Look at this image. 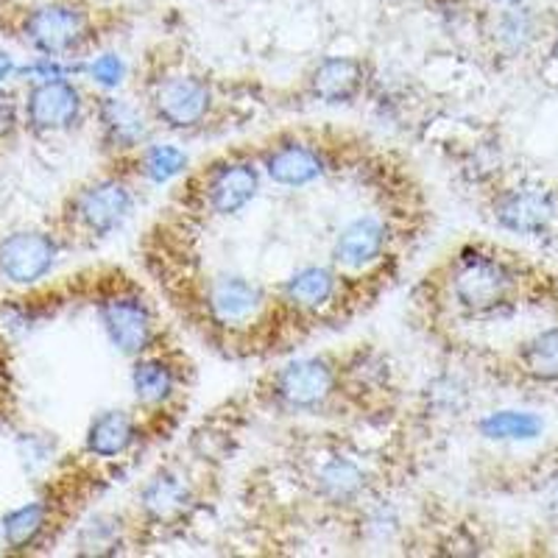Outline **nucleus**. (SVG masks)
Returning a JSON list of instances; mask_svg holds the SVG:
<instances>
[{
  "instance_id": "nucleus-1",
  "label": "nucleus",
  "mask_w": 558,
  "mask_h": 558,
  "mask_svg": "<svg viewBox=\"0 0 558 558\" xmlns=\"http://www.w3.org/2000/svg\"><path fill=\"white\" fill-rule=\"evenodd\" d=\"M445 293L463 316H492L517 293V271L481 246H466L450 260Z\"/></svg>"
},
{
  "instance_id": "nucleus-2",
  "label": "nucleus",
  "mask_w": 558,
  "mask_h": 558,
  "mask_svg": "<svg viewBox=\"0 0 558 558\" xmlns=\"http://www.w3.org/2000/svg\"><path fill=\"white\" fill-rule=\"evenodd\" d=\"M198 305L209 327L227 336H248L266 324L271 313V296L257 279L243 274H216L204 282Z\"/></svg>"
},
{
  "instance_id": "nucleus-3",
  "label": "nucleus",
  "mask_w": 558,
  "mask_h": 558,
  "mask_svg": "<svg viewBox=\"0 0 558 558\" xmlns=\"http://www.w3.org/2000/svg\"><path fill=\"white\" fill-rule=\"evenodd\" d=\"M341 388V372L330 357L305 355L282 363L271 375L274 405L291 413L322 411Z\"/></svg>"
},
{
  "instance_id": "nucleus-4",
  "label": "nucleus",
  "mask_w": 558,
  "mask_h": 558,
  "mask_svg": "<svg viewBox=\"0 0 558 558\" xmlns=\"http://www.w3.org/2000/svg\"><path fill=\"white\" fill-rule=\"evenodd\" d=\"M98 322L121 355L143 357L157 349L159 324L146 296L137 291H109L98 302Z\"/></svg>"
},
{
  "instance_id": "nucleus-5",
  "label": "nucleus",
  "mask_w": 558,
  "mask_h": 558,
  "mask_svg": "<svg viewBox=\"0 0 558 558\" xmlns=\"http://www.w3.org/2000/svg\"><path fill=\"white\" fill-rule=\"evenodd\" d=\"M263 187L260 159L248 154L216 159L207 171L198 177V198L204 209L218 218L238 216L257 198Z\"/></svg>"
},
{
  "instance_id": "nucleus-6",
  "label": "nucleus",
  "mask_w": 558,
  "mask_h": 558,
  "mask_svg": "<svg viewBox=\"0 0 558 558\" xmlns=\"http://www.w3.org/2000/svg\"><path fill=\"white\" fill-rule=\"evenodd\" d=\"M213 87L196 73H168L157 78L148 96V112L159 126L171 132H193L204 126L213 112Z\"/></svg>"
},
{
  "instance_id": "nucleus-7",
  "label": "nucleus",
  "mask_w": 558,
  "mask_h": 558,
  "mask_svg": "<svg viewBox=\"0 0 558 558\" xmlns=\"http://www.w3.org/2000/svg\"><path fill=\"white\" fill-rule=\"evenodd\" d=\"M134 187L123 177H101L84 184L73 196L70 216L89 238H107L134 213Z\"/></svg>"
},
{
  "instance_id": "nucleus-8",
  "label": "nucleus",
  "mask_w": 558,
  "mask_h": 558,
  "mask_svg": "<svg viewBox=\"0 0 558 558\" xmlns=\"http://www.w3.org/2000/svg\"><path fill=\"white\" fill-rule=\"evenodd\" d=\"M89 20L73 3H45L23 20V37L43 57H68L87 39Z\"/></svg>"
},
{
  "instance_id": "nucleus-9",
  "label": "nucleus",
  "mask_w": 558,
  "mask_h": 558,
  "mask_svg": "<svg viewBox=\"0 0 558 558\" xmlns=\"http://www.w3.org/2000/svg\"><path fill=\"white\" fill-rule=\"evenodd\" d=\"M492 216L497 227L514 235H545L558 216V198L542 184H517L495 198Z\"/></svg>"
},
{
  "instance_id": "nucleus-10",
  "label": "nucleus",
  "mask_w": 558,
  "mask_h": 558,
  "mask_svg": "<svg viewBox=\"0 0 558 558\" xmlns=\"http://www.w3.org/2000/svg\"><path fill=\"white\" fill-rule=\"evenodd\" d=\"M391 246V223L383 216L366 213L341 227L332 241V266L341 274H361L375 268Z\"/></svg>"
},
{
  "instance_id": "nucleus-11",
  "label": "nucleus",
  "mask_w": 558,
  "mask_h": 558,
  "mask_svg": "<svg viewBox=\"0 0 558 558\" xmlns=\"http://www.w3.org/2000/svg\"><path fill=\"white\" fill-rule=\"evenodd\" d=\"M260 166L268 182H274L277 187H291V191L307 187L330 171L327 154L316 143L302 137L277 140L260 154Z\"/></svg>"
},
{
  "instance_id": "nucleus-12",
  "label": "nucleus",
  "mask_w": 558,
  "mask_h": 558,
  "mask_svg": "<svg viewBox=\"0 0 558 558\" xmlns=\"http://www.w3.org/2000/svg\"><path fill=\"white\" fill-rule=\"evenodd\" d=\"M343 274L336 266H302L279 288V307L291 316L313 318L341 302Z\"/></svg>"
},
{
  "instance_id": "nucleus-13",
  "label": "nucleus",
  "mask_w": 558,
  "mask_h": 558,
  "mask_svg": "<svg viewBox=\"0 0 558 558\" xmlns=\"http://www.w3.org/2000/svg\"><path fill=\"white\" fill-rule=\"evenodd\" d=\"M137 506L148 525H179L196 506V488L182 470L162 466L140 486Z\"/></svg>"
},
{
  "instance_id": "nucleus-14",
  "label": "nucleus",
  "mask_w": 558,
  "mask_h": 558,
  "mask_svg": "<svg viewBox=\"0 0 558 558\" xmlns=\"http://www.w3.org/2000/svg\"><path fill=\"white\" fill-rule=\"evenodd\" d=\"M26 123L39 134L68 132L76 126L84 114V96L82 89L68 78L57 82H37L28 89L26 104Z\"/></svg>"
},
{
  "instance_id": "nucleus-15",
  "label": "nucleus",
  "mask_w": 558,
  "mask_h": 558,
  "mask_svg": "<svg viewBox=\"0 0 558 558\" xmlns=\"http://www.w3.org/2000/svg\"><path fill=\"white\" fill-rule=\"evenodd\" d=\"M59 246L48 232L23 229L0 241V274L14 286H34L51 274Z\"/></svg>"
},
{
  "instance_id": "nucleus-16",
  "label": "nucleus",
  "mask_w": 558,
  "mask_h": 558,
  "mask_svg": "<svg viewBox=\"0 0 558 558\" xmlns=\"http://www.w3.org/2000/svg\"><path fill=\"white\" fill-rule=\"evenodd\" d=\"M98 126L101 137L114 151H140L151 143V114H146L132 101L118 96H107L98 101Z\"/></svg>"
},
{
  "instance_id": "nucleus-17",
  "label": "nucleus",
  "mask_w": 558,
  "mask_h": 558,
  "mask_svg": "<svg viewBox=\"0 0 558 558\" xmlns=\"http://www.w3.org/2000/svg\"><path fill=\"white\" fill-rule=\"evenodd\" d=\"M140 441V422L129 411L109 408L93 416L87 433H84V450L101 461H114L123 458L137 447Z\"/></svg>"
},
{
  "instance_id": "nucleus-18",
  "label": "nucleus",
  "mask_w": 558,
  "mask_h": 558,
  "mask_svg": "<svg viewBox=\"0 0 558 558\" xmlns=\"http://www.w3.org/2000/svg\"><path fill=\"white\" fill-rule=\"evenodd\" d=\"M366 84V68L352 57H327L313 68L307 87L311 96L324 104H349L361 96Z\"/></svg>"
},
{
  "instance_id": "nucleus-19",
  "label": "nucleus",
  "mask_w": 558,
  "mask_h": 558,
  "mask_svg": "<svg viewBox=\"0 0 558 558\" xmlns=\"http://www.w3.org/2000/svg\"><path fill=\"white\" fill-rule=\"evenodd\" d=\"M179 383H182V375L171 357L159 355V352L134 357L132 391L134 400L143 408H166L168 402L177 400Z\"/></svg>"
},
{
  "instance_id": "nucleus-20",
  "label": "nucleus",
  "mask_w": 558,
  "mask_h": 558,
  "mask_svg": "<svg viewBox=\"0 0 558 558\" xmlns=\"http://www.w3.org/2000/svg\"><path fill=\"white\" fill-rule=\"evenodd\" d=\"M313 486L316 495L330 506H352L366 495L368 477L357 461L347 456L324 458L313 470Z\"/></svg>"
},
{
  "instance_id": "nucleus-21",
  "label": "nucleus",
  "mask_w": 558,
  "mask_h": 558,
  "mask_svg": "<svg viewBox=\"0 0 558 558\" xmlns=\"http://www.w3.org/2000/svg\"><path fill=\"white\" fill-rule=\"evenodd\" d=\"M191 166V159L177 143H146L134 157L137 177H143L151 184H168L177 177H182Z\"/></svg>"
},
{
  "instance_id": "nucleus-22",
  "label": "nucleus",
  "mask_w": 558,
  "mask_h": 558,
  "mask_svg": "<svg viewBox=\"0 0 558 558\" xmlns=\"http://www.w3.org/2000/svg\"><path fill=\"white\" fill-rule=\"evenodd\" d=\"M542 430L545 422L531 411H492L477 422V433L488 441H533Z\"/></svg>"
},
{
  "instance_id": "nucleus-23",
  "label": "nucleus",
  "mask_w": 558,
  "mask_h": 558,
  "mask_svg": "<svg viewBox=\"0 0 558 558\" xmlns=\"http://www.w3.org/2000/svg\"><path fill=\"white\" fill-rule=\"evenodd\" d=\"M520 368L536 383H558V327L536 332L520 347Z\"/></svg>"
},
{
  "instance_id": "nucleus-24",
  "label": "nucleus",
  "mask_w": 558,
  "mask_h": 558,
  "mask_svg": "<svg viewBox=\"0 0 558 558\" xmlns=\"http://www.w3.org/2000/svg\"><path fill=\"white\" fill-rule=\"evenodd\" d=\"M0 525H3V542H7V547H12V550H26V547H32L43 536L45 525H48V506L39 500L26 502V506L9 511Z\"/></svg>"
},
{
  "instance_id": "nucleus-25",
  "label": "nucleus",
  "mask_w": 558,
  "mask_h": 558,
  "mask_svg": "<svg viewBox=\"0 0 558 558\" xmlns=\"http://www.w3.org/2000/svg\"><path fill=\"white\" fill-rule=\"evenodd\" d=\"M78 545H82L84 553H93V556H109V553H118V547L123 545L121 517H112V514L93 517V520L82 527Z\"/></svg>"
},
{
  "instance_id": "nucleus-26",
  "label": "nucleus",
  "mask_w": 558,
  "mask_h": 558,
  "mask_svg": "<svg viewBox=\"0 0 558 558\" xmlns=\"http://www.w3.org/2000/svg\"><path fill=\"white\" fill-rule=\"evenodd\" d=\"M495 39L506 53H522L533 39V17L520 7L506 9L497 20Z\"/></svg>"
},
{
  "instance_id": "nucleus-27",
  "label": "nucleus",
  "mask_w": 558,
  "mask_h": 558,
  "mask_svg": "<svg viewBox=\"0 0 558 558\" xmlns=\"http://www.w3.org/2000/svg\"><path fill=\"white\" fill-rule=\"evenodd\" d=\"M87 76L104 89H118L126 82V62L118 53H101L87 64Z\"/></svg>"
},
{
  "instance_id": "nucleus-28",
  "label": "nucleus",
  "mask_w": 558,
  "mask_h": 558,
  "mask_svg": "<svg viewBox=\"0 0 558 558\" xmlns=\"http://www.w3.org/2000/svg\"><path fill=\"white\" fill-rule=\"evenodd\" d=\"M34 327V313L23 305H7L0 311V330L23 336Z\"/></svg>"
},
{
  "instance_id": "nucleus-29",
  "label": "nucleus",
  "mask_w": 558,
  "mask_h": 558,
  "mask_svg": "<svg viewBox=\"0 0 558 558\" xmlns=\"http://www.w3.org/2000/svg\"><path fill=\"white\" fill-rule=\"evenodd\" d=\"M20 123V107L14 101V96L9 93H0V137H9V134L17 129Z\"/></svg>"
},
{
  "instance_id": "nucleus-30",
  "label": "nucleus",
  "mask_w": 558,
  "mask_h": 558,
  "mask_svg": "<svg viewBox=\"0 0 558 558\" xmlns=\"http://www.w3.org/2000/svg\"><path fill=\"white\" fill-rule=\"evenodd\" d=\"M14 70H17V68H14V59L9 57L7 51H0V84L7 82V78L12 76Z\"/></svg>"
},
{
  "instance_id": "nucleus-31",
  "label": "nucleus",
  "mask_w": 558,
  "mask_h": 558,
  "mask_svg": "<svg viewBox=\"0 0 558 558\" xmlns=\"http://www.w3.org/2000/svg\"><path fill=\"white\" fill-rule=\"evenodd\" d=\"M547 506H550V511H556L558 514V481L553 483V492H550V502H547Z\"/></svg>"
},
{
  "instance_id": "nucleus-32",
  "label": "nucleus",
  "mask_w": 558,
  "mask_h": 558,
  "mask_svg": "<svg viewBox=\"0 0 558 558\" xmlns=\"http://www.w3.org/2000/svg\"><path fill=\"white\" fill-rule=\"evenodd\" d=\"M500 3H506V9H511V7H520L522 0H500Z\"/></svg>"
},
{
  "instance_id": "nucleus-33",
  "label": "nucleus",
  "mask_w": 558,
  "mask_h": 558,
  "mask_svg": "<svg viewBox=\"0 0 558 558\" xmlns=\"http://www.w3.org/2000/svg\"><path fill=\"white\" fill-rule=\"evenodd\" d=\"M553 57L558 59V32H556V39H553Z\"/></svg>"
}]
</instances>
